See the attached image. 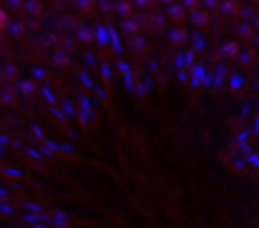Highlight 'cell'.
<instances>
[{"mask_svg": "<svg viewBox=\"0 0 259 228\" xmlns=\"http://www.w3.org/2000/svg\"><path fill=\"white\" fill-rule=\"evenodd\" d=\"M5 25H8V15H5V10L0 8V30H3Z\"/></svg>", "mask_w": 259, "mask_h": 228, "instance_id": "6da1fadb", "label": "cell"}, {"mask_svg": "<svg viewBox=\"0 0 259 228\" xmlns=\"http://www.w3.org/2000/svg\"><path fill=\"white\" fill-rule=\"evenodd\" d=\"M257 3H259V0H257Z\"/></svg>", "mask_w": 259, "mask_h": 228, "instance_id": "7a4b0ae2", "label": "cell"}]
</instances>
